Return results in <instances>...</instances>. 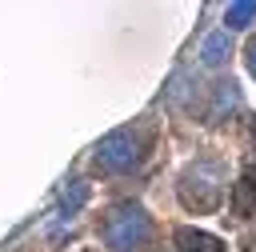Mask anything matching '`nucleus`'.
I'll return each mask as SVG.
<instances>
[{"label": "nucleus", "mask_w": 256, "mask_h": 252, "mask_svg": "<svg viewBox=\"0 0 256 252\" xmlns=\"http://www.w3.org/2000/svg\"><path fill=\"white\" fill-rule=\"evenodd\" d=\"M224 200V168L216 160H196L180 172V204L188 212H212Z\"/></svg>", "instance_id": "nucleus-1"}, {"label": "nucleus", "mask_w": 256, "mask_h": 252, "mask_svg": "<svg viewBox=\"0 0 256 252\" xmlns=\"http://www.w3.org/2000/svg\"><path fill=\"white\" fill-rule=\"evenodd\" d=\"M104 244L112 252H148L152 244V220L140 204H116L104 220Z\"/></svg>", "instance_id": "nucleus-2"}, {"label": "nucleus", "mask_w": 256, "mask_h": 252, "mask_svg": "<svg viewBox=\"0 0 256 252\" xmlns=\"http://www.w3.org/2000/svg\"><path fill=\"white\" fill-rule=\"evenodd\" d=\"M144 148H148V136L132 132V128H116L108 132L100 144H96V164L104 172H132L140 160H144Z\"/></svg>", "instance_id": "nucleus-3"}, {"label": "nucleus", "mask_w": 256, "mask_h": 252, "mask_svg": "<svg viewBox=\"0 0 256 252\" xmlns=\"http://www.w3.org/2000/svg\"><path fill=\"white\" fill-rule=\"evenodd\" d=\"M232 112H240V88H236L232 80H216V84H212V108H208V120L220 124V120L232 116Z\"/></svg>", "instance_id": "nucleus-4"}, {"label": "nucleus", "mask_w": 256, "mask_h": 252, "mask_svg": "<svg viewBox=\"0 0 256 252\" xmlns=\"http://www.w3.org/2000/svg\"><path fill=\"white\" fill-rule=\"evenodd\" d=\"M176 248L180 252H224V240L204 232V228H176Z\"/></svg>", "instance_id": "nucleus-5"}, {"label": "nucleus", "mask_w": 256, "mask_h": 252, "mask_svg": "<svg viewBox=\"0 0 256 252\" xmlns=\"http://www.w3.org/2000/svg\"><path fill=\"white\" fill-rule=\"evenodd\" d=\"M88 196H92V188H88L84 180H72V184L60 192V200H56V220H60V224H68V220L88 204Z\"/></svg>", "instance_id": "nucleus-6"}, {"label": "nucleus", "mask_w": 256, "mask_h": 252, "mask_svg": "<svg viewBox=\"0 0 256 252\" xmlns=\"http://www.w3.org/2000/svg\"><path fill=\"white\" fill-rule=\"evenodd\" d=\"M228 56H232V36H228V28L208 32V36H204V44H200V60H204L208 68H220Z\"/></svg>", "instance_id": "nucleus-7"}, {"label": "nucleus", "mask_w": 256, "mask_h": 252, "mask_svg": "<svg viewBox=\"0 0 256 252\" xmlns=\"http://www.w3.org/2000/svg\"><path fill=\"white\" fill-rule=\"evenodd\" d=\"M224 24H228V28H248V24H256V0H236V4H228Z\"/></svg>", "instance_id": "nucleus-8"}, {"label": "nucleus", "mask_w": 256, "mask_h": 252, "mask_svg": "<svg viewBox=\"0 0 256 252\" xmlns=\"http://www.w3.org/2000/svg\"><path fill=\"white\" fill-rule=\"evenodd\" d=\"M232 212L236 216H256V188L252 184H232Z\"/></svg>", "instance_id": "nucleus-9"}, {"label": "nucleus", "mask_w": 256, "mask_h": 252, "mask_svg": "<svg viewBox=\"0 0 256 252\" xmlns=\"http://www.w3.org/2000/svg\"><path fill=\"white\" fill-rule=\"evenodd\" d=\"M244 60H248V72L256 76V36L248 40V48H244Z\"/></svg>", "instance_id": "nucleus-10"}, {"label": "nucleus", "mask_w": 256, "mask_h": 252, "mask_svg": "<svg viewBox=\"0 0 256 252\" xmlns=\"http://www.w3.org/2000/svg\"><path fill=\"white\" fill-rule=\"evenodd\" d=\"M244 184H252V188H256V160H248V164H244Z\"/></svg>", "instance_id": "nucleus-11"}, {"label": "nucleus", "mask_w": 256, "mask_h": 252, "mask_svg": "<svg viewBox=\"0 0 256 252\" xmlns=\"http://www.w3.org/2000/svg\"><path fill=\"white\" fill-rule=\"evenodd\" d=\"M252 132H256V120H252Z\"/></svg>", "instance_id": "nucleus-12"}]
</instances>
